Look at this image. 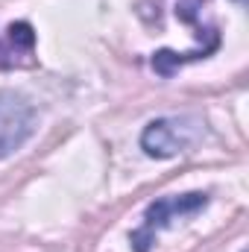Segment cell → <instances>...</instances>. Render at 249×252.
<instances>
[{"label":"cell","instance_id":"3957f363","mask_svg":"<svg viewBox=\"0 0 249 252\" xmlns=\"http://www.w3.org/2000/svg\"><path fill=\"white\" fill-rule=\"evenodd\" d=\"M35 106L15 91H0V158L15 156L35 135Z\"/></svg>","mask_w":249,"mask_h":252},{"label":"cell","instance_id":"277c9868","mask_svg":"<svg viewBox=\"0 0 249 252\" xmlns=\"http://www.w3.org/2000/svg\"><path fill=\"white\" fill-rule=\"evenodd\" d=\"M9 41H12L15 50H32L35 47V32L27 21H18V24L9 27Z\"/></svg>","mask_w":249,"mask_h":252},{"label":"cell","instance_id":"6da1fadb","mask_svg":"<svg viewBox=\"0 0 249 252\" xmlns=\"http://www.w3.org/2000/svg\"><path fill=\"white\" fill-rule=\"evenodd\" d=\"M208 205V196L202 190H190V193H179V196H164L147 205L144 211V223L138 232H132V252H150L156 244V235L161 229H167L173 220L190 217L196 211H202Z\"/></svg>","mask_w":249,"mask_h":252},{"label":"cell","instance_id":"7a4b0ae2","mask_svg":"<svg viewBox=\"0 0 249 252\" xmlns=\"http://www.w3.org/2000/svg\"><path fill=\"white\" fill-rule=\"evenodd\" d=\"M202 135V121L196 118H158L150 121L141 132V150L150 158H173L187 150Z\"/></svg>","mask_w":249,"mask_h":252},{"label":"cell","instance_id":"5b68a950","mask_svg":"<svg viewBox=\"0 0 249 252\" xmlns=\"http://www.w3.org/2000/svg\"><path fill=\"white\" fill-rule=\"evenodd\" d=\"M0 56H3V53H0Z\"/></svg>","mask_w":249,"mask_h":252}]
</instances>
